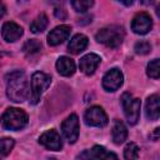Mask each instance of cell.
<instances>
[{
    "instance_id": "cell-10",
    "label": "cell",
    "mask_w": 160,
    "mask_h": 160,
    "mask_svg": "<svg viewBox=\"0 0 160 160\" xmlns=\"http://www.w3.org/2000/svg\"><path fill=\"white\" fill-rule=\"evenodd\" d=\"M39 142L42 146H45L48 150H52V151H58L62 146L61 138H60V135L58 134L56 130H48V131H45L40 136Z\"/></svg>"
},
{
    "instance_id": "cell-1",
    "label": "cell",
    "mask_w": 160,
    "mask_h": 160,
    "mask_svg": "<svg viewBox=\"0 0 160 160\" xmlns=\"http://www.w3.org/2000/svg\"><path fill=\"white\" fill-rule=\"evenodd\" d=\"M29 81L22 71H12L6 76V95L15 102L24 101L29 95Z\"/></svg>"
},
{
    "instance_id": "cell-21",
    "label": "cell",
    "mask_w": 160,
    "mask_h": 160,
    "mask_svg": "<svg viewBox=\"0 0 160 160\" xmlns=\"http://www.w3.org/2000/svg\"><path fill=\"white\" fill-rule=\"evenodd\" d=\"M124 158L128 160H135L139 158V148L135 142H129L124 149Z\"/></svg>"
},
{
    "instance_id": "cell-27",
    "label": "cell",
    "mask_w": 160,
    "mask_h": 160,
    "mask_svg": "<svg viewBox=\"0 0 160 160\" xmlns=\"http://www.w3.org/2000/svg\"><path fill=\"white\" fill-rule=\"evenodd\" d=\"M5 5H4V2L0 0V18H2L4 16V14H5Z\"/></svg>"
},
{
    "instance_id": "cell-8",
    "label": "cell",
    "mask_w": 160,
    "mask_h": 160,
    "mask_svg": "<svg viewBox=\"0 0 160 160\" xmlns=\"http://www.w3.org/2000/svg\"><path fill=\"white\" fill-rule=\"evenodd\" d=\"M122 72L119 69H111L102 78V88L106 91H115L122 85Z\"/></svg>"
},
{
    "instance_id": "cell-11",
    "label": "cell",
    "mask_w": 160,
    "mask_h": 160,
    "mask_svg": "<svg viewBox=\"0 0 160 160\" xmlns=\"http://www.w3.org/2000/svg\"><path fill=\"white\" fill-rule=\"evenodd\" d=\"M70 31H71V28L69 25L56 26L55 29H52L49 32V35H48V44L50 46H56V45L64 42L69 38Z\"/></svg>"
},
{
    "instance_id": "cell-17",
    "label": "cell",
    "mask_w": 160,
    "mask_h": 160,
    "mask_svg": "<svg viewBox=\"0 0 160 160\" xmlns=\"http://www.w3.org/2000/svg\"><path fill=\"white\" fill-rule=\"evenodd\" d=\"M88 44H89V40L84 34H76L71 38L68 45V49L71 54H79L86 49Z\"/></svg>"
},
{
    "instance_id": "cell-15",
    "label": "cell",
    "mask_w": 160,
    "mask_h": 160,
    "mask_svg": "<svg viewBox=\"0 0 160 160\" xmlns=\"http://www.w3.org/2000/svg\"><path fill=\"white\" fill-rule=\"evenodd\" d=\"M79 158H86V159H116L118 156L112 152H109L104 146L95 145L91 150H86L85 152L80 154Z\"/></svg>"
},
{
    "instance_id": "cell-4",
    "label": "cell",
    "mask_w": 160,
    "mask_h": 160,
    "mask_svg": "<svg viewBox=\"0 0 160 160\" xmlns=\"http://www.w3.org/2000/svg\"><path fill=\"white\" fill-rule=\"evenodd\" d=\"M50 82H51V78L48 74L41 72V71H36L32 74L31 80H30V90H31L30 101H31V104L39 102L42 92L49 88Z\"/></svg>"
},
{
    "instance_id": "cell-19",
    "label": "cell",
    "mask_w": 160,
    "mask_h": 160,
    "mask_svg": "<svg viewBox=\"0 0 160 160\" xmlns=\"http://www.w3.org/2000/svg\"><path fill=\"white\" fill-rule=\"evenodd\" d=\"M49 24V20H48V16L45 14H40L39 16H36V19L30 24V30L34 32V34H39V32H42L46 26Z\"/></svg>"
},
{
    "instance_id": "cell-9",
    "label": "cell",
    "mask_w": 160,
    "mask_h": 160,
    "mask_svg": "<svg viewBox=\"0 0 160 160\" xmlns=\"http://www.w3.org/2000/svg\"><path fill=\"white\" fill-rule=\"evenodd\" d=\"M152 26V21L149 14L146 12H139L134 16L132 21H131V30L135 34L139 35H144L146 32H149V30Z\"/></svg>"
},
{
    "instance_id": "cell-12",
    "label": "cell",
    "mask_w": 160,
    "mask_h": 160,
    "mask_svg": "<svg viewBox=\"0 0 160 160\" xmlns=\"http://www.w3.org/2000/svg\"><path fill=\"white\" fill-rule=\"evenodd\" d=\"M1 35L4 38L5 41L8 42H14L16 40H19L22 35V28L20 25H18L16 22L12 21H8L2 25L1 29Z\"/></svg>"
},
{
    "instance_id": "cell-14",
    "label": "cell",
    "mask_w": 160,
    "mask_h": 160,
    "mask_svg": "<svg viewBox=\"0 0 160 160\" xmlns=\"http://www.w3.org/2000/svg\"><path fill=\"white\" fill-rule=\"evenodd\" d=\"M145 114L149 120H158L160 115V98L159 95L154 94L150 95L146 100L145 105Z\"/></svg>"
},
{
    "instance_id": "cell-23",
    "label": "cell",
    "mask_w": 160,
    "mask_h": 160,
    "mask_svg": "<svg viewBox=\"0 0 160 160\" xmlns=\"http://www.w3.org/2000/svg\"><path fill=\"white\" fill-rule=\"evenodd\" d=\"M40 49H41V42H40L39 40H36V39H30V40H28V41L24 44V46H22V50H24V52H26V54H35V52H38Z\"/></svg>"
},
{
    "instance_id": "cell-29",
    "label": "cell",
    "mask_w": 160,
    "mask_h": 160,
    "mask_svg": "<svg viewBox=\"0 0 160 160\" xmlns=\"http://www.w3.org/2000/svg\"><path fill=\"white\" fill-rule=\"evenodd\" d=\"M154 0H142V4H152Z\"/></svg>"
},
{
    "instance_id": "cell-16",
    "label": "cell",
    "mask_w": 160,
    "mask_h": 160,
    "mask_svg": "<svg viewBox=\"0 0 160 160\" xmlns=\"http://www.w3.org/2000/svg\"><path fill=\"white\" fill-rule=\"evenodd\" d=\"M56 70L62 76H70L75 72V62L68 56H60L56 61Z\"/></svg>"
},
{
    "instance_id": "cell-2",
    "label": "cell",
    "mask_w": 160,
    "mask_h": 160,
    "mask_svg": "<svg viewBox=\"0 0 160 160\" xmlns=\"http://www.w3.org/2000/svg\"><path fill=\"white\" fill-rule=\"evenodd\" d=\"M1 125L6 130H21L28 125V115L24 110L18 108H9L1 115Z\"/></svg>"
},
{
    "instance_id": "cell-6",
    "label": "cell",
    "mask_w": 160,
    "mask_h": 160,
    "mask_svg": "<svg viewBox=\"0 0 160 160\" xmlns=\"http://www.w3.org/2000/svg\"><path fill=\"white\" fill-rule=\"evenodd\" d=\"M84 120L88 125L96 126V128H102L108 124V116H106L104 109L100 106L89 108L84 115Z\"/></svg>"
},
{
    "instance_id": "cell-22",
    "label": "cell",
    "mask_w": 160,
    "mask_h": 160,
    "mask_svg": "<svg viewBox=\"0 0 160 160\" xmlns=\"http://www.w3.org/2000/svg\"><path fill=\"white\" fill-rule=\"evenodd\" d=\"M14 140L11 138H2L0 139V158L6 156L14 148Z\"/></svg>"
},
{
    "instance_id": "cell-3",
    "label": "cell",
    "mask_w": 160,
    "mask_h": 160,
    "mask_svg": "<svg viewBox=\"0 0 160 160\" xmlns=\"http://www.w3.org/2000/svg\"><path fill=\"white\" fill-rule=\"evenodd\" d=\"M124 39V31L119 26H108L98 31L96 34V40L101 44H105L109 48L116 49L118 46L121 45Z\"/></svg>"
},
{
    "instance_id": "cell-20",
    "label": "cell",
    "mask_w": 160,
    "mask_h": 160,
    "mask_svg": "<svg viewBox=\"0 0 160 160\" xmlns=\"http://www.w3.org/2000/svg\"><path fill=\"white\" fill-rule=\"evenodd\" d=\"M71 5L75 11L85 12L94 5V0H71Z\"/></svg>"
},
{
    "instance_id": "cell-24",
    "label": "cell",
    "mask_w": 160,
    "mask_h": 160,
    "mask_svg": "<svg viewBox=\"0 0 160 160\" xmlns=\"http://www.w3.org/2000/svg\"><path fill=\"white\" fill-rule=\"evenodd\" d=\"M148 75L152 79H159V75H160L159 59H154L148 64Z\"/></svg>"
},
{
    "instance_id": "cell-7",
    "label": "cell",
    "mask_w": 160,
    "mask_h": 160,
    "mask_svg": "<svg viewBox=\"0 0 160 160\" xmlns=\"http://www.w3.org/2000/svg\"><path fill=\"white\" fill-rule=\"evenodd\" d=\"M61 131L69 142H75L79 138V119L75 114L68 116L61 124Z\"/></svg>"
},
{
    "instance_id": "cell-25",
    "label": "cell",
    "mask_w": 160,
    "mask_h": 160,
    "mask_svg": "<svg viewBox=\"0 0 160 160\" xmlns=\"http://www.w3.org/2000/svg\"><path fill=\"white\" fill-rule=\"evenodd\" d=\"M134 50H135L136 54L145 55V54H148V52L151 50V45H150L148 41H139V42L135 44Z\"/></svg>"
},
{
    "instance_id": "cell-18",
    "label": "cell",
    "mask_w": 160,
    "mask_h": 160,
    "mask_svg": "<svg viewBox=\"0 0 160 160\" xmlns=\"http://www.w3.org/2000/svg\"><path fill=\"white\" fill-rule=\"evenodd\" d=\"M112 141L115 144H122L126 138H128V130L125 128V125L122 124V121L120 120H115L114 121V125H112Z\"/></svg>"
},
{
    "instance_id": "cell-28",
    "label": "cell",
    "mask_w": 160,
    "mask_h": 160,
    "mask_svg": "<svg viewBox=\"0 0 160 160\" xmlns=\"http://www.w3.org/2000/svg\"><path fill=\"white\" fill-rule=\"evenodd\" d=\"M118 1H120L121 4H124V5H126V6H130V5L134 4L135 0H118Z\"/></svg>"
},
{
    "instance_id": "cell-13",
    "label": "cell",
    "mask_w": 160,
    "mask_h": 160,
    "mask_svg": "<svg viewBox=\"0 0 160 160\" xmlns=\"http://www.w3.org/2000/svg\"><path fill=\"white\" fill-rule=\"evenodd\" d=\"M101 59L99 55L96 54H88L85 56H82L79 61V68L80 70L86 74V75H91L94 74V71L96 70V68L99 66Z\"/></svg>"
},
{
    "instance_id": "cell-26",
    "label": "cell",
    "mask_w": 160,
    "mask_h": 160,
    "mask_svg": "<svg viewBox=\"0 0 160 160\" xmlns=\"http://www.w3.org/2000/svg\"><path fill=\"white\" fill-rule=\"evenodd\" d=\"M55 16L56 18H60V19H65L66 18V11L61 8H56V10H55Z\"/></svg>"
},
{
    "instance_id": "cell-5",
    "label": "cell",
    "mask_w": 160,
    "mask_h": 160,
    "mask_svg": "<svg viewBox=\"0 0 160 160\" xmlns=\"http://www.w3.org/2000/svg\"><path fill=\"white\" fill-rule=\"evenodd\" d=\"M121 105L124 109L125 118L130 125H134L138 122L139 116H140V108H141V101L140 99L132 98L129 92H125L121 96Z\"/></svg>"
}]
</instances>
